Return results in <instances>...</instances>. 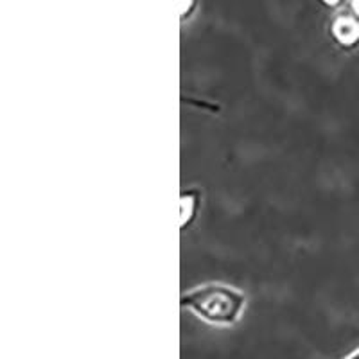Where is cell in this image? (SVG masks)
<instances>
[{
    "mask_svg": "<svg viewBox=\"0 0 359 359\" xmlns=\"http://www.w3.org/2000/svg\"><path fill=\"white\" fill-rule=\"evenodd\" d=\"M182 307L208 325L232 327L245 313L246 297L230 284L208 282L185 291L182 294Z\"/></svg>",
    "mask_w": 359,
    "mask_h": 359,
    "instance_id": "cell-1",
    "label": "cell"
},
{
    "mask_svg": "<svg viewBox=\"0 0 359 359\" xmlns=\"http://www.w3.org/2000/svg\"><path fill=\"white\" fill-rule=\"evenodd\" d=\"M351 13L359 18V0H351Z\"/></svg>",
    "mask_w": 359,
    "mask_h": 359,
    "instance_id": "cell-5",
    "label": "cell"
},
{
    "mask_svg": "<svg viewBox=\"0 0 359 359\" xmlns=\"http://www.w3.org/2000/svg\"><path fill=\"white\" fill-rule=\"evenodd\" d=\"M322 2L325 6H338L339 2H341V0H322Z\"/></svg>",
    "mask_w": 359,
    "mask_h": 359,
    "instance_id": "cell-7",
    "label": "cell"
},
{
    "mask_svg": "<svg viewBox=\"0 0 359 359\" xmlns=\"http://www.w3.org/2000/svg\"><path fill=\"white\" fill-rule=\"evenodd\" d=\"M343 359H359V347L355 348V351H352L348 355H345V358H343Z\"/></svg>",
    "mask_w": 359,
    "mask_h": 359,
    "instance_id": "cell-6",
    "label": "cell"
},
{
    "mask_svg": "<svg viewBox=\"0 0 359 359\" xmlns=\"http://www.w3.org/2000/svg\"><path fill=\"white\" fill-rule=\"evenodd\" d=\"M194 0H182V17L187 18L189 17V13L194 9V6H191Z\"/></svg>",
    "mask_w": 359,
    "mask_h": 359,
    "instance_id": "cell-4",
    "label": "cell"
},
{
    "mask_svg": "<svg viewBox=\"0 0 359 359\" xmlns=\"http://www.w3.org/2000/svg\"><path fill=\"white\" fill-rule=\"evenodd\" d=\"M196 208H198V194L196 191L184 192L182 194V226H187L191 223V219L196 216Z\"/></svg>",
    "mask_w": 359,
    "mask_h": 359,
    "instance_id": "cell-3",
    "label": "cell"
},
{
    "mask_svg": "<svg viewBox=\"0 0 359 359\" xmlns=\"http://www.w3.org/2000/svg\"><path fill=\"white\" fill-rule=\"evenodd\" d=\"M332 36L345 47H354L359 43V18L354 13L339 15L332 22Z\"/></svg>",
    "mask_w": 359,
    "mask_h": 359,
    "instance_id": "cell-2",
    "label": "cell"
}]
</instances>
